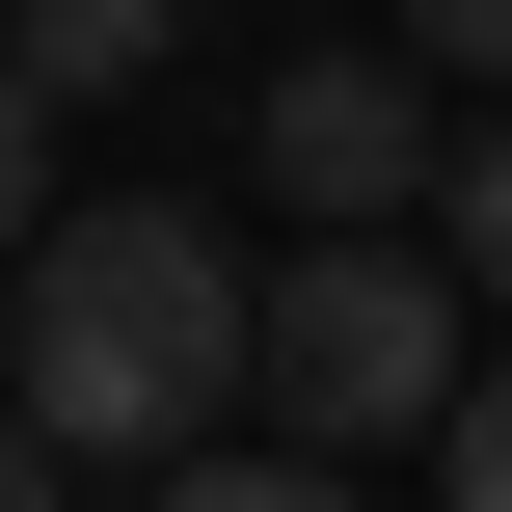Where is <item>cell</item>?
Wrapping results in <instances>:
<instances>
[{"mask_svg": "<svg viewBox=\"0 0 512 512\" xmlns=\"http://www.w3.org/2000/svg\"><path fill=\"white\" fill-rule=\"evenodd\" d=\"M216 405H243V270H216V216H162V189L54 216L27 297H0V432H54V459H216Z\"/></svg>", "mask_w": 512, "mask_h": 512, "instance_id": "1", "label": "cell"}, {"mask_svg": "<svg viewBox=\"0 0 512 512\" xmlns=\"http://www.w3.org/2000/svg\"><path fill=\"white\" fill-rule=\"evenodd\" d=\"M243 378H270V405H297V459L351 486V459H378V432H432L486 351H459V270H432V243H297V270H243Z\"/></svg>", "mask_w": 512, "mask_h": 512, "instance_id": "2", "label": "cell"}, {"mask_svg": "<svg viewBox=\"0 0 512 512\" xmlns=\"http://www.w3.org/2000/svg\"><path fill=\"white\" fill-rule=\"evenodd\" d=\"M432 162H459V135H432V81H351V54H297V81H270V189H297L324 243H405V216H432Z\"/></svg>", "mask_w": 512, "mask_h": 512, "instance_id": "3", "label": "cell"}, {"mask_svg": "<svg viewBox=\"0 0 512 512\" xmlns=\"http://www.w3.org/2000/svg\"><path fill=\"white\" fill-rule=\"evenodd\" d=\"M189 54V0H0V81L27 108H81V81H162Z\"/></svg>", "mask_w": 512, "mask_h": 512, "instance_id": "4", "label": "cell"}, {"mask_svg": "<svg viewBox=\"0 0 512 512\" xmlns=\"http://www.w3.org/2000/svg\"><path fill=\"white\" fill-rule=\"evenodd\" d=\"M432 216H459V297H512V108L459 135V162H432Z\"/></svg>", "mask_w": 512, "mask_h": 512, "instance_id": "5", "label": "cell"}, {"mask_svg": "<svg viewBox=\"0 0 512 512\" xmlns=\"http://www.w3.org/2000/svg\"><path fill=\"white\" fill-rule=\"evenodd\" d=\"M135 512H351V486H324V459H162Z\"/></svg>", "mask_w": 512, "mask_h": 512, "instance_id": "6", "label": "cell"}, {"mask_svg": "<svg viewBox=\"0 0 512 512\" xmlns=\"http://www.w3.org/2000/svg\"><path fill=\"white\" fill-rule=\"evenodd\" d=\"M432 459H459V512H512V351L459 378V405H432Z\"/></svg>", "mask_w": 512, "mask_h": 512, "instance_id": "7", "label": "cell"}, {"mask_svg": "<svg viewBox=\"0 0 512 512\" xmlns=\"http://www.w3.org/2000/svg\"><path fill=\"white\" fill-rule=\"evenodd\" d=\"M27 243H54V108L0 81V270H27Z\"/></svg>", "mask_w": 512, "mask_h": 512, "instance_id": "8", "label": "cell"}, {"mask_svg": "<svg viewBox=\"0 0 512 512\" xmlns=\"http://www.w3.org/2000/svg\"><path fill=\"white\" fill-rule=\"evenodd\" d=\"M405 54H459V81H512V0H405Z\"/></svg>", "mask_w": 512, "mask_h": 512, "instance_id": "9", "label": "cell"}, {"mask_svg": "<svg viewBox=\"0 0 512 512\" xmlns=\"http://www.w3.org/2000/svg\"><path fill=\"white\" fill-rule=\"evenodd\" d=\"M54 486H81V459H54V432H0V512H54Z\"/></svg>", "mask_w": 512, "mask_h": 512, "instance_id": "10", "label": "cell"}]
</instances>
